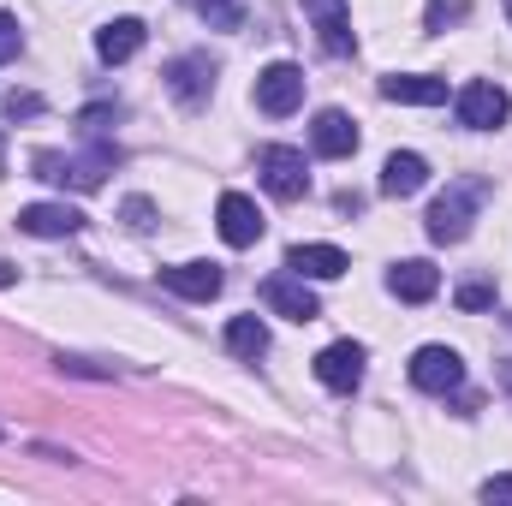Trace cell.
I'll use <instances>...</instances> for the list:
<instances>
[{
    "instance_id": "cell-1",
    "label": "cell",
    "mask_w": 512,
    "mask_h": 506,
    "mask_svg": "<svg viewBox=\"0 0 512 506\" xmlns=\"http://www.w3.org/2000/svg\"><path fill=\"white\" fill-rule=\"evenodd\" d=\"M120 155L108 149V143H96L90 155H54V149H36V179H54V185H72V191H96L102 179H108V167H114Z\"/></svg>"
},
{
    "instance_id": "cell-2",
    "label": "cell",
    "mask_w": 512,
    "mask_h": 506,
    "mask_svg": "<svg viewBox=\"0 0 512 506\" xmlns=\"http://www.w3.org/2000/svg\"><path fill=\"white\" fill-rule=\"evenodd\" d=\"M483 203V179H453L435 203H429V239L435 245H459L471 233V215Z\"/></svg>"
},
{
    "instance_id": "cell-3",
    "label": "cell",
    "mask_w": 512,
    "mask_h": 506,
    "mask_svg": "<svg viewBox=\"0 0 512 506\" xmlns=\"http://www.w3.org/2000/svg\"><path fill=\"white\" fill-rule=\"evenodd\" d=\"M256 173H262L268 197H280V203H298V197L310 191V161H304V149H292V143L256 149Z\"/></svg>"
},
{
    "instance_id": "cell-4",
    "label": "cell",
    "mask_w": 512,
    "mask_h": 506,
    "mask_svg": "<svg viewBox=\"0 0 512 506\" xmlns=\"http://www.w3.org/2000/svg\"><path fill=\"white\" fill-rule=\"evenodd\" d=\"M256 108H262L268 120L298 114V108H304V72H298L292 60H274V66L256 78Z\"/></svg>"
},
{
    "instance_id": "cell-5",
    "label": "cell",
    "mask_w": 512,
    "mask_h": 506,
    "mask_svg": "<svg viewBox=\"0 0 512 506\" xmlns=\"http://www.w3.org/2000/svg\"><path fill=\"white\" fill-rule=\"evenodd\" d=\"M507 114H512V96L501 90V84L477 78V84H465V90H459V126L495 131V126H507Z\"/></svg>"
},
{
    "instance_id": "cell-6",
    "label": "cell",
    "mask_w": 512,
    "mask_h": 506,
    "mask_svg": "<svg viewBox=\"0 0 512 506\" xmlns=\"http://www.w3.org/2000/svg\"><path fill=\"white\" fill-rule=\"evenodd\" d=\"M262 304H268L274 316H286V322H316V316H322V304H316V292L304 286V274H268V280H262Z\"/></svg>"
},
{
    "instance_id": "cell-7",
    "label": "cell",
    "mask_w": 512,
    "mask_h": 506,
    "mask_svg": "<svg viewBox=\"0 0 512 506\" xmlns=\"http://www.w3.org/2000/svg\"><path fill=\"white\" fill-rule=\"evenodd\" d=\"M411 387H423V393H453V387H465V358H459L453 346H423V352L411 358Z\"/></svg>"
},
{
    "instance_id": "cell-8",
    "label": "cell",
    "mask_w": 512,
    "mask_h": 506,
    "mask_svg": "<svg viewBox=\"0 0 512 506\" xmlns=\"http://www.w3.org/2000/svg\"><path fill=\"white\" fill-rule=\"evenodd\" d=\"M167 90L185 102V108H203L209 102V90H215V60L209 54H179V60H167Z\"/></svg>"
},
{
    "instance_id": "cell-9",
    "label": "cell",
    "mask_w": 512,
    "mask_h": 506,
    "mask_svg": "<svg viewBox=\"0 0 512 506\" xmlns=\"http://www.w3.org/2000/svg\"><path fill=\"white\" fill-rule=\"evenodd\" d=\"M215 227H221V239H227L233 251H251L256 239H262V209H256L245 191H227L221 209H215Z\"/></svg>"
},
{
    "instance_id": "cell-10",
    "label": "cell",
    "mask_w": 512,
    "mask_h": 506,
    "mask_svg": "<svg viewBox=\"0 0 512 506\" xmlns=\"http://www.w3.org/2000/svg\"><path fill=\"white\" fill-rule=\"evenodd\" d=\"M316 381L334 387V393H352V387L364 381V346H358V340L322 346V352H316Z\"/></svg>"
},
{
    "instance_id": "cell-11",
    "label": "cell",
    "mask_w": 512,
    "mask_h": 506,
    "mask_svg": "<svg viewBox=\"0 0 512 506\" xmlns=\"http://www.w3.org/2000/svg\"><path fill=\"white\" fill-rule=\"evenodd\" d=\"M18 227L30 239H72V233H84V209H72V203H24Z\"/></svg>"
},
{
    "instance_id": "cell-12",
    "label": "cell",
    "mask_w": 512,
    "mask_h": 506,
    "mask_svg": "<svg viewBox=\"0 0 512 506\" xmlns=\"http://www.w3.org/2000/svg\"><path fill=\"white\" fill-rule=\"evenodd\" d=\"M304 18L316 24V42H322L328 54H352V48H358V36H352V12H346V0H304Z\"/></svg>"
},
{
    "instance_id": "cell-13",
    "label": "cell",
    "mask_w": 512,
    "mask_h": 506,
    "mask_svg": "<svg viewBox=\"0 0 512 506\" xmlns=\"http://www.w3.org/2000/svg\"><path fill=\"white\" fill-rule=\"evenodd\" d=\"M161 286L179 292V298H191V304H209V298H221L227 274L215 262H179V268H161Z\"/></svg>"
},
{
    "instance_id": "cell-14",
    "label": "cell",
    "mask_w": 512,
    "mask_h": 506,
    "mask_svg": "<svg viewBox=\"0 0 512 506\" xmlns=\"http://www.w3.org/2000/svg\"><path fill=\"white\" fill-rule=\"evenodd\" d=\"M382 96L399 108H441L447 102V78H429V72H393L382 78Z\"/></svg>"
},
{
    "instance_id": "cell-15",
    "label": "cell",
    "mask_w": 512,
    "mask_h": 506,
    "mask_svg": "<svg viewBox=\"0 0 512 506\" xmlns=\"http://www.w3.org/2000/svg\"><path fill=\"white\" fill-rule=\"evenodd\" d=\"M387 292H393V298H405V304H429V298L441 292V268H435V262H423V256H411V262H393V274H387Z\"/></svg>"
},
{
    "instance_id": "cell-16",
    "label": "cell",
    "mask_w": 512,
    "mask_h": 506,
    "mask_svg": "<svg viewBox=\"0 0 512 506\" xmlns=\"http://www.w3.org/2000/svg\"><path fill=\"white\" fill-rule=\"evenodd\" d=\"M310 149H316V155H328V161H346V155L358 149V126H352V114L322 108V114H316V126H310Z\"/></svg>"
},
{
    "instance_id": "cell-17",
    "label": "cell",
    "mask_w": 512,
    "mask_h": 506,
    "mask_svg": "<svg viewBox=\"0 0 512 506\" xmlns=\"http://www.w3.org/2000/svg\"><path fill=\"white\" fill-rule=\"evenodd\" d=\"M429 185V161L417 149H393L382 161V197H417Z\"/></svg>"
},
{
    "instance_id": "cell-18",
    "label": "cell",
    "mask_w": 512,
    "mask_h": 506,
    "mask_svg": "<svg viewBox=\"0 0 512 506\" xmlns=\"http://www.w3.org/2000/svg\"><path fill=\"white\" fill-rule=\"evenodd\" d=\"M286 268L304 274V280H340L352 262H346L340 245H292V251H286Z\"/></svg>"
},
{
    "instance_id": "cell-19",
    "label": "cell",
    "mask_w": 512,
    "mask_h": 506,
    "mask_svg": "<svg viewBox=\"0 0 512 506\" xmlns=\"http://www.w3.org/2000/svg\"><path fill=\"white\" fill-rule=\"evenodd\" d=\"M143 36H149V30H143V18H108V24L96 30V54H102L108 66H126L131 54L143 48Z\"/></svg>"
},
{
    "instance_id": "cell-20",
    "label": "cell",
    "mask_w": 512,
    "mask_h": 506,
    "mask_svg": "<svg viewBox=\"0 0 512 506\" xmlns=\"http://www.w3.org/2000/svg\"><path fill=\"white\" fill-rule=\"evenodd\" d=\"M227 352H233V358H262V352H268L262 316H233V322H227Z\"/></svg>"
},
{
    "instance_id": "cell-21",
    "label": "cell",
    "mask_w": 512,
    "mask_h": 506,
    "mask_svg": "<svg viewBox=\"0 0 512 506\" xmlns=\"http://www.w3.org/2000/svg\"><path fill=\"white\" fill-rule=\"evenodd\" d=\"M197 12L209 18V30H245V6L239 0H197Z\"/></svg>"
},
{
    "instance_id": "cell-22",
    "label": "cell",
    "mask_w": 512,
    "mask_h": 506,
    "mask_svg": "<svg viewBox=\"0 0 512 506\" xmlns=\"http://www.w3.org/2000/svg\"><path fill=\"white\" fill-rule=\"evenodd\" d=\"M495 304V286L489 280H465L459 286V310H489Z\"/></svg>"
},
{
    "instance_id": "cell-23",
    "label": "cell",
    "mask_w": 512,
    "mask_h": 506,
    "mask_svg": "<svg viewBox=\"0 0 512 506\" xmlns=\"http://www.w3.org/2000/svg\"><path fill=\"white\" fill-rule=\"evenodd\" d=\"M18 48H24V30H18V18H12V12H0V66H6V60H18Z\"/></svg>"
},
{
    "instance_id": "cell-24",
    "label": "cell",
    "mask_w": 512,
    "mask_h": 506,
    "mask_svg": "<svg viewBox=\"0 0 512 506\" xmlns=\"http://www.w3.org/2000/svg\"><path fill=\"white\" fill-rule=\"evenodd\" d=\"M149 215H155V209H149L143 197H131V203H126V221H131V227H137V233H143V227H155Z\"/></svg>"
},
{
    "instance_id": "cell-25",
    "label": "cell",
    "mask_w": 512,
    "mask_h": 506,
    "mask_svg": "<svg viewBox=\"0 0 512 506\" xmlns=\"http://www.w3.org/2000/svg\"><path fill=\"white\" fill-rule=\"evenodd\" d=\"M483 501H507L512 506V477H489V483H483Z\"/></svg>"
},
{
    "instance_id": "cell-26",
    "label": "cell",
    "mask_w": 512,
    "mask_h": 506,
    "mask_svg": "<svg viewBox=\"0 0 512 506\" xmlns=\"http://www.w3.org/2000/svg\"><path fill=\"white\" fill-rule=\"evenodd\" d=\"M453 12H459V6H447V0H429V30H441Z\"/></svg>"
},
{
    "instance_id": "cell-27",
    "label": "cell",
    "mask_w": 512,
    "mask_h": 506,
    "mask_svg": "<svg viewBox=\"0 0 512 506\" xmlns=\"http://www.w3.org/2000/svg\"><path fill=\"white\" fill-rule=\"evenodd\" d=\"M36 108H42L36 96H12V102H6V114H12V120H18V114H36Z\"/></svg>"
},
{
    "instance_id": "cell-28",
    "label": "cell",
    "mask_w": 512,
    "mask_h": 506,
    "mask_svg": "<svg viewBox=\"0 0 512 506\" xmlns=\"http://www.w3.org/2000/svg\"><path fill=\"white\" fill-rule=\"evenodd\" d=\"M0 286H18V268L12 262H0Z\"/></svg>"
},
{
    "instance_id": "cell-29",
    "label": "cell",
    "mask_w": 512,
    "mask_h": 506,
    "mask_svg": "<svg viewBox=\"0 0 512 506\" xmlns=\"http://www.w3.org/2000/svg\"><path fill=\"white\" fill-rule=\"evenodd\" d=\"M501 387H507V393H512V364H507V370H501Z\"/></svg>"
},
{
    "instance_id": "cell-30",
    "label": "cell",
    "mask_w": 512,
    "mask_h": 506,
    "mask_svg": "<svg viewBox=\"0 0 512 506\" xmlns=\"http://www.w3.org/2000/svg\"><path fill=\"white\" fill-rule=\"evenodd\" d=\"M507 24H512V0H507Z\"/></svg>"
}]
</instances>
